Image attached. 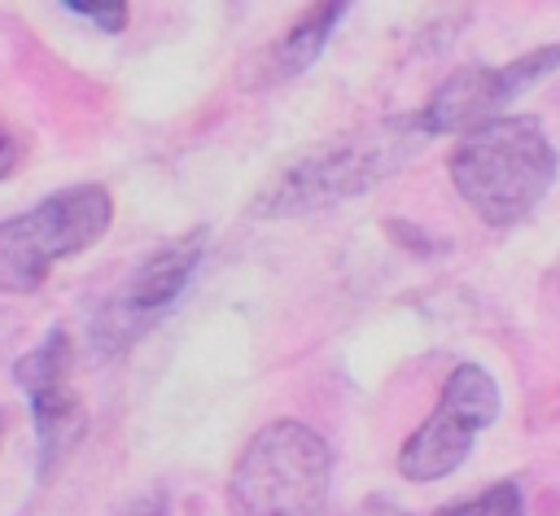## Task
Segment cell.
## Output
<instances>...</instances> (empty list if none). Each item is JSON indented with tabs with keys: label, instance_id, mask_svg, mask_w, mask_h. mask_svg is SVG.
Returning <instances> with one entry per match:
<instances>
[{
	"label": "cell",
	"instance_id": "obj_1",
	"mask_svg": "<svg viewBox=\"0 0 560 516\" xmlns=\"http://www.w3.org/2000/svg\"><path fill=\"white\" fill-rule=\"evenodd\" d=\"M451 179L481 223L525 219L556 179V149L534 118H494L451 153Z\"/></svg>",
	"mask_w": 560,
	"mask_h": 516
},
{
	"label": "cell",
	"instance_id": "obj_2",
	"mask_svg": "<svg viewBox=\"0 0 560 516\" xmlns=\"http://www.w3.org/2000/svg\"><path fill=\"white\" fill-rule=\"evenodd\" d=\"M332 459L315 429L298 420H276L249 437L241 450L228 507L232 516H324Z\"/></svg>",
	"mask_w": 560,
	"mask_h": 516
},
{
	"label": "cell",
	"instance_id": "obj_3",
	"mask_svg": "<svg viewBox=\"0 0 560 516\" xmlns=\"http://www.w3.org/2000/svg\"><path fill=\"white\" fill-rule=\"evenodd\" d=\"M416 140H424L420 122H411V127L385 122V127L359 131L350 140L324 144V149L298 157L293 166H284L258 192L254 214H306V210L332 206L341 197H359L376 179H385L394 166H402L407 153L416 149Z\"/></svg>",
	"mask_w": 560,
	"mask_h": 516
},
{
	"label": "cell",
	"instance_id": "obj_4",
	"mask_svg": "<svg viewBox=\"0 0 560 516\" xmlns=\"http://www.w3.org/2000/svg\"><path fill=\"white\" fill-rule=\"evenodd\" d=\"M109 192L101 184H79L52 192L35 210L0 223V289L31 293L44 284L48 267L66 254L96 245L109 227Z\"/></svg>",
	"mask_w": 560,
	"mask_h": 516
},
{
	"label": "cell",
	"instance_id": "obj_5",
	"mask_svg": "<svg viewBox=\"0 0 560 516\" xmlns=\"http://www.w3.org/2000/svg\"><path fill=\"white\" fill-rule=\"evenodd\" d=\"M494 415H499V385L490 380L486 367L459 363L442 385L438 411L398 450V472L407 481H442L468 459L472 437L486 424H494Z\"/></svg>",
	"mask_w": 560,
	"mask_h": 516
},
{
	"label": "cell",
	"instance_id": "obj_6",
	"mask_svg": "<svg viewBox=\"0 0 560 516\" xmlns=\"http://www.w3.org/2000/svg\"><path fill=\"white\" fill-rule=\"evenodd\" d=\"M560 61V48H538L512 66H468V70H455L438 92L433 101L424 105V114L416 118L420 131H464V127H486L494 122V109L503 101H512L525 83H534L538 74H547L551 66Z\"/></svg>",
	"mask_w": 560,
	"mask_h": 516
},
{
	"label": "cell",
	"instance_id": "obj_7",
	"mask_svg": "<svg viewBox=\"0 0 560 516\" xmlns=\"http://www.w3.org/2000/svg\"><path fill=\"white\" fill-rule=\"evenodd\" d=\"M18 385L31 398L35 411V429H39V464L44 472L61 459V450L74 446V437L83 433V407L79 394L70 389V341L57 328L39 350L18 359Z\"/></svg>",
	"mask_w": 560,
	"mask_h": 516
},
{
	"label": "cell",
	"instance_id": "obj_8",
	"mask_svg": "<svg viewBox=\"0 0 560 516\" xmlns=\"http://www.w3.org/2000/svg\"><path fill=\"white\" fill-rule=\"evenodd\" d=\"M201 245H206V236L192 232V236H184V241L158 249L153 258H144L140 271H136V275L127 280V289L118 293V302L109 306V315L101 319V328H96L101 341L114 332L109 345H118V341L136 337L158 310H166V306L179 297V289L188 284V275H192V267H197V258H201Z\"/></svg>",
	"mask_w": 560,
	"mask_h": 516
},
{
	"label": "cell",
	"instance_id": "obj_9",
	"mask_svg": "<svg viewBox=\"0 0 560 516\" xmlns=\"http://www.w3.org/2000/svg\"><path fill=\"white\" fill-rule=\"evenodd\" d=\"M346 13V4H324V9H311L289 35H284V44H280V52H276V66H280V74H293V70H302L306 61H315L319 57V48H324V39H328V31L337 26V17Z\"/></svg>",
	"mask_w": 560,
	"mask_h": 516
},
{
	"label": "cell",
	"instance_id": "obj_10",
	"mask_svg": "<svg viewBox=\"0 0 560 516\" xmlns=\"http://www.w3.org/2000/svg\"><path fill=\"white\" fill-rule=\"evenodd\" d=\"M438 516H525V499L512 481H499V485H490V490H481L464 503L442 507Z\"/></svg>",
	"mask_w": 560,
	"mask_h": 516
},
{
	"label": "cell",
	"instance_id": "obj_11",
	"mask_svg": "<svg viewBox=\"0 0 560 516\" xmlns=\"http://www.w3.org/2000/svg\"><path fill=\"white\" fill-rule=\"evenodd\" d=\"M66 9L88 13L92 22H101V26H109V31H118V26L127 22V4H88V0H66Z\"/></svg>",
	"mask_w": 560,
	"mask_h": 516
},
{
	"label": "cell",
	"instance_id": "obj_12",
	"mask_svg": "<svg viewBox=\"0 0 560 516\" xmlns=\"http://www.w3.org/2000/svg\"><path fill=\"white\" fill-rule=\"evenodd\" d=\"M118 516H162V494H140V499H131Z\"/></svg>",
	"mask_w": 560,
	"mask_h": 516
},
{
	"label": "cell",
	"instance_id": "obj_13",
	"mask_svg": "<svg viewBox=\"0 0 560 516\" xmlns=\"http://www.w3.org/2000/svg\"><path fill=\"white\" fill-rule=\"evenodd\" d=\"M13 166H18V140H13V136L0 127V179H4Z\"/></svg>",
	"mask_w": 560,
	"mask_h": 516
},
{
	"label": "cell",
	"instance_id": "obj_14",
	"mask_svg": "<svg viewBox=\"0 0 560 516\" xmlns=\"http://www.w3.org/2000/svg\"><path fill=\"white\" fill-rule=\"evenodd\" d=\"M0 442H4V402H0Z\"/></svg>",
	"mask_w": 560,
	"mask_h": 516
},
{
	"label": "cell",
	"instance_id": "obj_15",
	"mask_svg": "<svg viewBox=\"0 0 560 516\" xmlns=\"http://www.w3.org/2000/svg\"><path fill=\"white\" fill-rule=\"evenodd\" d=\"M363 516H398V512H389V507H385V512H363Z\"/></svg>",
	"mask_w": 560,
	"mask_h": 516
}]
</instances>
